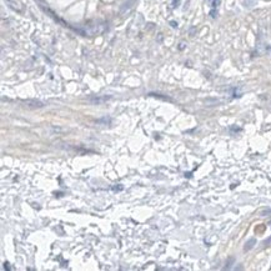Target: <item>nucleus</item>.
Returning <instances> with one entry per match:
<instances>
[{"label":"nucleus","instance_id":"obj_3","mask_svg":"<svg viewBox=\"0 0 271 271\" xmlns=\"http://www.w3.org/2000/svg\"><path fill=\"white\" fill-rule=\"evenodd\" d=\"M109 97H99V99H94L93 100V102H96V104H99V102H102V101H106Z\"/></svg>","mask_w":271,"mask_h":271},{"label":"nucleus","instance_id":"obj_2","mask_svg":"<svg viewBox=\"0 0 271 271\" xmlns=\"http://www.w3.org/2000/svg\"><path fill=\"white\" fill-rule=\"evenodd\" d=\"M254 244H256V240H255V239L249 240L247 243H246V245H245V250H246V251H247V250H251V249L254 247Z\"/></svg>","mask_w":271,"mask_h":271},{"label":"nucleus","instance_id":"obj_1","mask_svg":"<svg viewBox=\"0 0 271 271\" xmlns=\"http://www.w3.org/2000/svg\"><path fill=\"white\" fill-rule=\"evenodd\" d=\"M6 3H8L9 6L13 8L14 10H18V11H20V10H21V6H20V4H19L18 1H15V0H6Z\"/></svg>","mask_w":271,"mask_h":271}]
</instances>
